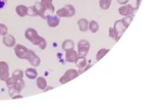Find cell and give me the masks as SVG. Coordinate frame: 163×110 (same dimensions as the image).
Returning a JSON list of instances; mask_svg holds the SVG:
<instances>
[{
	"label": "cell",
	"instance_id": "obj_2",
	"mask_svg": "<svg viewBox=\"0 0 163 110\" xmlns=\"http://www.w3.org/2000/svg\"><path fill=\"white\" fill-rule=\"evenodd\" d=\"M75 13H76L75 8L72 5L68 4V5H66L63 8L59 9L56 14L59 17L63 18V17H72L75 14Z\"/></svg>",
	"mask_w": 163,
	"mask_h": 110
},
{
	"label": "cell",
	"instance_id": "obj_17",
	"mask_svg": "<svg viewBox=\"0 0 163 110\" xmlns=\"http://www.w3.org/2000/svg\"><path fill=\"white\" fill-rule=\"evenodd\" d=\"M74 47H75V44H74V42H73L72 40H70V39L65 40V41L63 42V44H62V49L65 50V51L69 50V49H72V48H74Z\"/></svg>",
	"mask_w": 163,
	"mask_h": 110
},
{
	"label": "cell",
	"instance_id": "obj_16",
	"mask_svg": "<svg viewBox=\"0 0 163 110\" xmlns=\"http://www.w3.org/2000/svg\"><path fill=\"white\" fill-rule=\"evenodd\" d=\"M25 75L30 79V80H34L37 78L38 76V73H37V70L35 69H32V68H30V69H27L26 71H25Z\"/></svg>",
	"mask_w": 163,
	"mask_h": 110
},
{
	"label": "cell",
	"instance_id": "obj_28",
	"mask_svg": "<svg viewBox=\"0 0 163 110\" xmlns=\"http://www.w3.org/2000/svg\"><path fill=\"white\" fill-rule=\"evenodd\" d=\"M109 37H110L111 39L115 40L116 42L119 41V39H118V34H117L116 30H115L113 28H109Z\"/></svg>",
	"mask_w": 163,
	"mask_h": 110
},
{
	"label": "cell",
	"instance_id": "obj_21",
	"mask_svg": "<svg viewBox=\"0 0 163 110\" xmlns=\"http://www.w3.org/2000/svg\"><path fill=\"white\" fill-rule=\"evenodd\" d=\"M99 3L101 10H108L111 6V1H108V0H99Z\"/></svg>",
	"mask_w": 163,
	"mask_h": 110
},
{
	"label": "cell",
	"instance_id": "obj_19",
	"mask_svg": "<svg viewBox=\"0 0 163 110\" xmlns=\"http://www.w3.org/2000/svg\"><path fill=\"white\" fill-rule=\"evenodd\" d=\"M36 85H37L38 88L41 90H45L47 87V82L45 77H38L37 81H36Z\"/></svg>",
	"mask_w": 163,
	"mask_h": 110
},
{
	"label": "cell",
	"instance_id": "obj_6",
	"mask_svg": "<svg viewBox=\"0 0 163 110\" xmlns=\"http://www.w3.org/2000/svg\"><path fill=\"white\" fill-rule=\"evenodd\" d=\"M28 51H29V49L23 45L17 44L14 46V53L19 59H26Z\"/></svg>",
	"mask_w": 163,
	"mask_h": 110
},
{
	"label": "cell",
	"instance_id": "obj_34",
	"mask_svg": "<svg viewBox=\"0 0 163 110\" xmlns=\"http://www.w3.org/2000/svg\"><path fill=\"white\" fill-rule=\"evenodd\" d=\"M7 3V0H0V10L3 9Z\"/></svg>",
	"mask_w": 163,
	"mask_h": 110
},
{
	"label": "cell",
	"instance_id": "obj_13",
	"mask_svg": "<svg viewBox=\"0 0 163 110\" xmlns=\"http://www.w3.org/2000/svg\"><path fill=\"white\" fill-rule=\"evenodd\" d=\"M41 2L46 6V11H47V14H54V11H55V9H54V6H53V0H41Z\"/></svg>",
	"mask_w": 163,
	"mask_h": 110
},
{
	"label": "cell",
	"instance_id": "obj_5",
	"mask_svg": "<svg viewBox=\"0 0 163 110\" xmlns=\"http://www.w3.org/2000/svg\"><path fill=\"white\" fill-rule=\"evenodd\" d=\"M26 60H28L32 67H39L41 64V59L39 58L38 55H36L35 52L31 49H29V51L27 53V56H26Z\"/></svg>",
	"mask_w": 163,
	"mask_h": 110
},
{
	"label": "cell",
	"instance_id": "obj_23",
	"mask_svg": "<svg viewBox=\"0 0 163 110\" xmlns=\"http://www.w3.org/2000/svg\"><path fill=\"white\" fill-rule=\"evenodd\" d=\"M109 51V49H106V48H101L98 52H97V54H96V60L97 61H100L105 54H107V52Z\"/></svg>",
	"mask_w": 163,
	"mask_h": 110
},
{
	"label": "cell",
	"instance_id": "obj_18",
	"mask_svg": "<svg viewBox=\"0 0 163 110\" xmlns=\"http://www.w3.org/2000/svg\"><path fill=\"white\" fill-rule=\"evenodd\" d=\"M75 64L78 67V69H84V68L87 65V61H86L85 57H84V56H78L77 59H76V61H75Z\"/></svg>",
	"mask_w": 163,
	"mask_h": 110
},
{
	"label": "cell",
	"instance_id": "obj_7",
	"mask_svg": "<svg viewBox=\"0 0 163 110\" xmlns=\"http://www.w3.org/2000/svg\"><path fill=\"white\" fill-rule=\"evenodd\" d=\"M33 8H34V10H35V12H36V14H37L38 16L42 17L43 19H46V13H47V11H46V6H45L41 1H40V2H36V3L34 4ZM47 15H48V14H47Z\"/></svg>",
	"mask_w": 163,
	"mask_h": 110
},
{
	"label": "cell",
	"instance_id": "obj_27",
	"mask_svg": "<svg viewBox=\"0 0 163 110\" xmlns=\"http://www.w3.org/2000/svg\"><path fill=\"white\" fill-rule=\"evenodd\" d=\"M5 82H6V85H7L8 87H12V86H14L16 80H15L13 76H11V77H8V78L5 80Z\"/></svg>",
	"mask_w": 163,
	"mask_h": 110
},
{
	"label": "cell",
	"instance_id": "obj_9",
	"mask_svg": "<svg viewBox=\"0 0 163 110\" xmlns=\"http://www.w3.org/2000/svg\"><path fill=\"white\" fill-rule=\"evenodd\" d=\"M113 29L116 30V32L118 34V39H120L122 37V35L123 34V32L126 30L127 28L123 25V23H122V20H117L115 22V24H114V28Z\"/></svg>",
	"mask_w": 163,
	"mask_h": 110
},
{
	"label": "cell",
	"instance_id": "obj_25",
	"mask_svg": "<svg viewBox=\"0 0 163 110\" xmlns=\"http://www.w3.org/2000/svg\"><path fill=\"white\" fill-rule=\"evenodd\" d=\"M77 47H84V48H90V44L87 40L85 39H82L78 42L77 44Z\"/></svg>",
	"mask_w": 163,
	"mask_h": 110
},
{
	"label": "cell",
	"instance_id": "obj_8",
	"mask_svg": "<svg viewBox=\"0 0 163 110\" xmlns=\"http://www.w3.org/2000/svg\"><path fill=\"white\" fill-rule=\"evenodd\" d=\"M8 77H10V70L9 66L6 62H0V80L5 81Z\"/></svg>",
	"mask_w": 163,
	"mask_h": 110
},
{
	"label": "cell",
	"instance_id": "obj_36",
	"mask_svg": "<svg viewBox=\"0 0 163 110\" xmlns=\"http://www.w3.org/2000/svg\"><path fill=\"white\" fill-rule=\"evenodd\" d=\"M21 98H23V96H22L20 93H19V94H16V95H14V96L12 97L13 100H14V99H21Z\"/></svg>",
	"mask_w": 163,
	"mask_h": 110
},
{
	"label": "cell",
	"instance_id": "obj_30",
	"mask_svg": "<svg viewBox=\"0 0 163 110\" xmlns=\"http://www.w3.org/2000/svg\"><path fill=\"white\" fill-rule=\"evenodd\" d=\"M8 33V28L4 24H0V35L4 36Z\"/></svg>",
	"mask_w": 163,
	"mask_h": 110
},
{
	"label": "cell",
	"instance_id": "obj_10",
	"mask_svg": "<svg viewBox=\"0 0 163 110\" xmlns=\"http://www.w3.org/2000/svg\"><path fill=\"white\" fill-rule=\"evenodd\" d=\"M46 22L47 25L50 28H56L59 24H60V17L58 15H53V14H49L46 16Z\"/></svg>",
	"mask_w": 163,
	"mask_h": 110
},
{
	"label": "cell",
	"instance_id": "obj_1",
	"mask_svg": "<svg viewBox=\"0 0 163 110\" xmlns=\"http://www.w3.org/2000/svg\"><path fill=\"white\" fill-rule=\"evenodd\" d=\"M25 37L27 38V40H29L31 44H33L35 46H38L39 45V42L41 40V36L32 28H29V29L26 30V31H25Z\"/></svg>",
	"mask_w": 163,
	"mask_h": 110
},
{
	"label": "cell",
	"instance_id": "obj_24",
	"mask_svg": "<svg viewBox=\"0 0 163 110\" xmlns=\"http://www.w3.org/2000/svg\"><path fill=\"white\" fill-rule=\"evenodd\" d=\"M24 75H25V72H23L22 70H20V69H15L14 72H13V74H12V76L15 79V80H18V79H23V77H24Z\"/></svg>",
	"mask_w": 163,
	"mask_h": 110
},
{
	"label": "cell",
	"instance_id": "obj_20",
	"mask_svg": "<svg viewBox=\"0 0 163 110\" xmlns=\"http://www.w3.org/2000/svg\"><path fill=\"white\" fill-rule=\"evenodd\" d=\"M99 29H100V26H99V24H98L97 21L92 20L91 22H89V24H88V30L92 33H96L99 30Z\"/></svg>",
	"mask_w": 163,
	"mask_h": 110
},
{
	"label": "cell",
	"instance_id": "obj_4",
	"mask_svg": "<svg viewBox=\"0 0 163 110\" xmlns=\"http://www.w3.org/2000/svg\"><path fill=\"white\" fill-rule=\"evenodd\" d=\"M138 7L137 8H133L130 4H125L124 6H122L119 9V14L122 15V16H127V15H131L134 17V15L136 14V12L138 11Z\"/></svg>",
	"mask_w": 163,
	"mask_h": 110
},
{
	"label": "cell",
	"instance_id": "obj_3",
	"mask_svg": "<svg viewBox=\"0 0 163 110\" xmlns=\"http://www.w3.org/2000/svg\"><path fill=\"white\" fill-rule=\"evenodd\" d=\"M79 75H80V74H79V72H78L76 69H70L67 70L66 73H65V74L60 78V79H59V82H60V84L65 85V84L70 82L71 80L77 78Z\"/></svg>",
	"mask_w": 163,
	"mask_h": 110
},
{
	"label": "cell",
	"instance_id": "obj_12",
	"mask_svg": "<svg viewBox=\"0 0 163 110\" xmlns=\"http://www.w3.org/2000/svg\"><path fill=\"white\" fill-rule=\"evenodd\" d=\"M3 44L8 47H14L16 45L15 38L12 34H6L3 36Z\"/></svg>",
	"mask_w": 163,
	"mask_h": 110
},
{
	"label": "cell",
	"instance_id": "obj_29",
	"mask_svg": "<svg viewBox=\"0 0 163 110\" xmlns=\"http://www.w3.org/2000/svg\"><path fill=\"white\" fill-rule=\"evenodd\" d=\"M88 51H89V48H84V47H78V50H77L79 56H84V57L86 56Z\"/></svg>",
	"mask_w": 163,
	"mask_h": 110
},
{
	"label": "cell",
	"instance_id": "obj_35",
	"mask_svg": "<svg viewBox=\"0 0 163 110\" xmlns=\"http://www.w3.org/2000/svg\"><path fill=\"white\" fill-rule=\"evenodd\" d=\"M117 2L121 5H125L129 2V0H117Z\"/></svg>",
	"mask_w": 163,
	"mask_h": 110
},
{
	"label": "cell",
	"instance_id": "obj_37",
	"mask_svg": "<svg viewBox=\"0 0 163 110\" xmlns=\"http://www.w3.org/2000/svg\"><path fill=\"white\" fill-rule=\"evenodd\" d=\"M141 1L142 0H137V7L139 8V6H140V3H141Z\"/></svg>",
	"mask_w": 163,
	"mask_h": 110
},
{
	"label": "cell",
	"instance_id": "obj_22",
	"mask_svg": "<svg viewBox=\"0 0 163 110\" xmlns=\"http://www.w3.org/2000/svg\"><path fill=\"white\" fill-rule=\"evenodd\" d=\"M14 87H15L19 92H21V91L23 90V88L25 87V81H24L23 79H18V80H16L15 85H14Z\"/></svg>",
	"mask_w": 163,
	"mask_h": 110
},
{
	"label": "cell",
	"instance_id": "obj_32",
	"mask_svg": "<svg viewBox=\"0 0 163 110\" xmlns=\"http://www.w3.org/2000/svg\"><path fill=\"white\" fill-rule=\"evenodd\" d=\"M38 47H40L42 50H44V49L46 47V39H45V38L41 37V40H40V42H39Z\"/></svg>",
	"mask_w": 163,
	"mask_h": 110
},
{
	"label": "cell",
	"instance_id": "obj_15",
	"mask_svg": "<svg viewBox=\"0 0 163 110\" xmlns=\"http://www.w3.org/2000/svg\"><path fill=\"white\" fill-rule=\"evenodd\" d=\"M15 12L20 17H25L28 14V7L25 5H18L15 8Z\"/></svg>",
	"mask_w": 163,
	"mask_h": 110
},
{
	"label": "cell",
	"instance_id": "obj_39",
	"mask_svg": "<svg viewBox=\"0 0 163 110\" xmlns=\"http://www.w3.org/2000/svg\"><path fill=\"white\" fill-rule=\"evenodd\" d=\"M108 1H112V0H108Z\"/></svg>",
	"mask_w": 163,
	"mask_h": 110
},
{
	"label": "cell",
	"instance_id": "obj_31",
	"mask_svg": "<svg viewBox=\"0 0 163 110\" xmlns=\"http://www.w3.org/2000/svg\"><path fill=\"white\" fill-rule=\"evenodd\" d=\"M27 15L31 16V17H33V16H37V14H36V12H35V10H34L33 6H32V7H29V8H28V14H27Z\"/></svg>",
	"mask_w": 163,
	"mask_h": 110
},
{
	"label": "cell",
	"instance_id": "obj_11",
	"mask_svg": "<svg viewBox=\"0 0 163 110\" xmlns=\"http://www.w3.org/2000/svg\"><path fill=\"white\" fill-rule=\"evenodd\" d=\"M78 56H79L78 52L76 50H74L73 48L66 51V56L65 57H66V61L68 62V63H75Z\"/></svg>",
	"mask_w": 163,
	"mask_h": 110
},
{
	"label": "cell",
	"instance_id": "obj_26",
	"mask_svg": "<svg viewBox=\"0 0 163 110\" xmlns=\"http://www.w3.org/2000/svg\"><path fill=\"white\" fill-rule=\"evenodd\" d=\"M132 20H133V16H131V15H127V16H124L122 19V23H123V25L126 27V28H128L129 27V25L131 24V22H132Z\"/></svg>",
	"mask_w": 163,
	"mask_h": 110
},
{
	"label": "cell",
	"instance_id": "obj_38",
	"mask_svg": "<svg viewBox=\"0 0 163 110\" xmlns=\"http://www.w3.org/2000/svg\"><path fill=\"white\" fill-rule=\"evenodd\" d=\"M50 89H53V87H51V86H49V87H46L44 91H46V90H50Z\"/></svg>",
	"mask_w": 163,
	"mask_h": 110
},
{
	"label": "cell",
	"instance_id": "obj_14",
	"mask_svg": "<svg viewBox=\"0 0 163 110\" xmlns=\"http://www.w3.org/2000/svg\"><path fill=\"white\" fill-rule=\"evenodd\" d=\"M88 24H89V22L85 18H81L78 20V26L82 32H85L88 30Z\"/></svg>",
	"mask_w": 163,
	"mask_h": 110
},
{
	"label": "cell",
	"instance_id": "obj_33",
	"mask_svg": "<svg viewBox=\"0 0 163 110\" xmlns=\"http://www.w3.org/2000/svg\"><path fill=\"white\" fill-rule=\"evenodd\" d=\"M19 93H20V92H19L14 86L9 87V94H10L11 97H13V96H14V95H16V94H19Z\"/></svg>",
	"mask_w": 163,
	"mask_h": 110
}]
</instances>
